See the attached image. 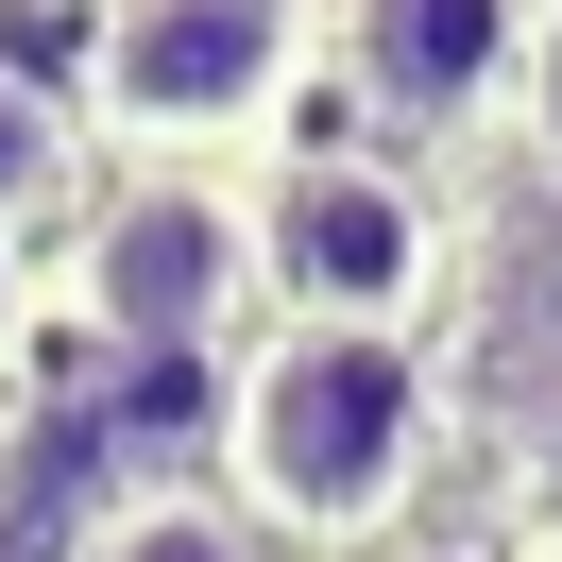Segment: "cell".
<instances>
[{
	"instance_id": "8",
	"label": "cell",
	"mask_w": 562,
	"mask_h": 562,
	"mask_svg": "<svg viewBox=\"0 0 562 562\" xmlns=\"http://www.w3.org/2000/svg\"><path fill=\"white\" fill-rule=\"evenodd\" d=\"M69 171H86V120L52 103L18 52H0V239H18L35 205H69Z\"/></svg>"
},
{
	"instance_id": "1",
	"label": "cell",
	"mask_w": 562,
	"mask_h": 562,
	"mask_svg": "<svg viewBox=\"0 0 562 562\" xmlns=\"http://www.w3.org/2000/svg\"><path fill=\"white\" fill-rule=\"evenodd\" d=\"M443 358L426 341H324V324H273V341L222 375L205 443H222V512L256 528V546H341L375 562L392 528L426 512V477H443Z\"/></svg>"
},
{
	"instance_id": "10",
	"label": "cell",
	"mask_w": 562,
	"mask_h": 562,
	"mask_svg": "<svg viewBox=\"0 0 562 562\" xmlns=\"http://www.w3.org/2000/svg\"><path fill=\"white\" fill-rule=\"evenodd\" d=\"M512 477H528V512H562V409H546V426L512 443Z\"/></svg>"
},
{
	"instance_id": "5",
	"label": "cell",
	"mask_w": 562,
	"mask_h": 562,
	"mask_svg": "<svg viewBox=\"0 0 562 562\" xmlns=\"http://www.w3.org/2000/svg\"><path fill=\"white\" fill-rule=\"evenodd\" d=\"M426 358H443V409H477L494 443H528L562 409V188L460 222V273H443Z\"/></svg>"
},
{
	"instance_id": "9",
	"label": "cell",
	"mask_w": 562,
	"mask_h": 562,
	"mask_svg": "<svg viewBox=\"0 0 562 562\" xmlns=\"http://www.w3.org/2000/svg\"><path fill=\"white\" fill-rule=\"evenodd\" d=\"M512 154H528V188H562V0H528V52H512Z\"/></svg>"
},
{
	"instance_id": "12",
	"label": "cell",
	"mask_w": 562,
	"mask_h": 562,
	"mask_svg": "<svg viewBox=\"0 0 562 562\" xmlns=\"http://www.w3.org/2000/svg\"><path fill=\"white\" fill-rule=\"evenodd\" d=\"M375 562H477V546H375Z\"/></svg>"
},
{
	"instance_id": "4",
	"label": "cell",
	"mask_w": 562,
	"mask_h": 562,
	"mask_svg": "<svg viewBox=\"0 0 562 562\" xmlns=\"http://www.w3.org/2000/svg\"><path fill=\"white\" fill-rule=\"evenodd\" d=\"M256 307H273V290H256V188L120 171L103 205L69 222V324L120 375H205Z\"/></svg>"
},
{
	"instance_id": "7",
	"label": "cell",
	"mask_w": 562,
	"mask_h": 562,
	"mask_svg": "<svg viewBox=\"0 0 562 562\" xmlns=\"http://www.w3.org/2000/svg\"><path fill=\"white\" fill-rule=\"evenodd\" d=\"M52 562H273V546H256L205 477H154V494H103V512H86Z\"/></svg>"
},
{
	"instance_id": "6",
	"label": "cell",
	"mask_w": 562,
	"mask_h": 562,
	"mask_svg": "<svg viewBox=\"0 0 562 562\" xmlns=\"http://www.w3.org/2000/svg\"><path fill=\"white\" fill-rule=\"evenodd\" d=\"M528 0H341V86L392 120V137H477L512 103Z\"/></svg>"
},
{
	"instance_id": "2",
	"label": "cell",
	"mask_w": 562,
	"mask_h": 562,
	"mask_svg": "<svg viewBox=\"0 0 562 562\" xmlns=\"http://www.w3.org/2000/svg\"><path fill=\"white\" fill-rule=\"evenodd\" d=\"M324 69V0H103L86 18V137L137 171H222L290 137Z\"/></svg>"
},
{
	"instance_id": "11",
	"label": "cell",
	"mask_w": 562,
	"mask_h": 562,
	"mask_svg": "<svg viewBox=\"0 0 562 562\" xmlns=\"http://www.w3.org/2000/svg\"><path fill=\"white\" fill-rule=\"evenodd\" d=\"M512 562H562V512H528V528H512Z\"/></svg>"
},
{
	"instance_id": "3",
	"label": "cell",
	"mask_w": 562,
	"mask_h": 562,
	"mask_svg": "<svg viewBox=\"0 0 562 562\" xmlns=\"http://www.w3.org/2000/svg\"><path fill=\"white\" fill-rule=\"evenodd\" d=\"M443 273H460V222L409 154H273L256 188V290L324 341H426L443 324Z\"/></svg>"
},
{
	"instance_id": "13",
	"label": "cell",
	"mask_w": 562,
	"mask_h": 562,
	"mask_svg": "<svg viewBox=\"0 0 562 562\" xmlns=\"http://www.w3.org/2000/svg\"><path fill=\"white\" fill-rule=\"evenodd\" d=\"M0 562H18V546H0Z\"/></svg>"
}]
</instances>
